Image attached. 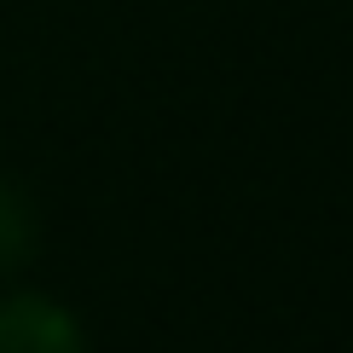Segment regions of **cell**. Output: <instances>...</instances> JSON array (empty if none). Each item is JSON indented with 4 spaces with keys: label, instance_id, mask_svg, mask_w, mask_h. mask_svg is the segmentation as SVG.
I'll return each instance as SVG.
<instances>
[{
    "label": "cell",
    "instance_id": "1",
    "mask_svg": "<svg viewBox=\"0 0 353 353\" xmlns=\"http://www.w3.org/2000/svg\"><path fill=\"white\" fill-rule=\"evenodd\" d=\"M0 353H81V336L52 301H6L0 307Z\"/></svg>",
    "mask_w": 353,
    "mask_h": 353
},
{
    "label": "cell",
    "instance_id": "2",
    "mask_svg": "<svg viewBox=\"0 0 353 353\" xmlns=\"http://www.w3.org/2000/svg\"><path fill=\"white\" fill-rule=\"evenodd\" d=\"M23 249H29V214L12 191H0V267H12Z\"/></svg>",
    "mask_w": 353,
    "mask_h": 353
}]
</instances>
